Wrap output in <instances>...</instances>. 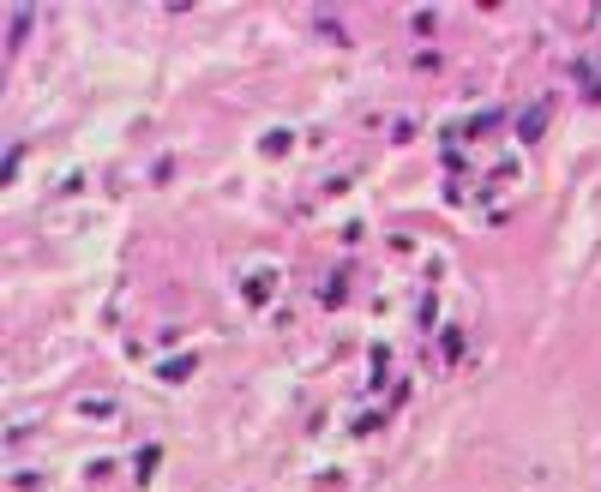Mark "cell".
Returning a JSON list of instances; mask_svg holds the SVG:
<instances>
[{
	"label": "cell",
	"instance_id": "obj_1",
	"mask_svg": "<svg viewBox=\"0 0 601 492\" xmlns=\"http://www.w3.org/2000/svg\"><path fill=\"white\" fill-rule=\"evenodd\" d=\"M24 31H31V7H12V12H7V54L24 42Z\"/></svg>",
	"mask_w": 601,
	"mask_h": 492
},
{
	"label": "cell",
	"instance_id": "obj_2",
	"mask_svg": "<svg viewBox=\"0 0 601 492\" xmlns=\"http://www.w3.org/2000/svg\"><path fill=\"white\" fill-rule=\"evenodd\" d=\"M541 127H548V109H530V114H523V139H541Z\"/></svg>",
	"mask_w": 601,
	"mask_h": 492
}]
</instances>
